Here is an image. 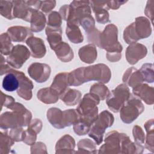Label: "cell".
Wrapping results in <instances>:
<instances>
[{"label":"cell","mask_w":154,"mask_h":154,"mask_svg":"<svg viewBox=\"0 0 154 154\" xmlns=\"http://www.w3.org/2000/svg\"><path fill=\"white\" fill-rule=\"evenodd\" d=\"M84 76L85 82L91 81L102 84L108 83L111 78V72L108 66L103 63L84 67Z\"/></svg>","instance_id":"ba28073f"},{"label":"cell","mask_w":154,"mask_h":154,"mask_svg":"<svg viewBox=\"0 0 154 154\" xmlns=\"http://www.w3.org/2000/svg\"><path fill=\"white\" fill-rule=\"evenodd\" d=\"M1 42V53L2 55H8L11 52L13 45L11 40L7 32H4L0 36Z\"/></svg>","instance_id":"f35d334b"},{"label":"cell","mask_w":154,"mask_h":154,"mask_svg":"<svg viewBox=\"0 0 154 154\" xmlns=\"http://www.w3.org/2000/svg\"><path fill=\"white\" fill-rule=\"evenodd\" d=\"M153 13H154V1L150 0L147 2L145 9H144V13L147 17L149 18L151 20L152 24L153 23Z\"/></svg>","instance_id":"7dc6e473"},{"label":"cell","mask_w":154,"mask_h":154,"mask_svg":"<svg viewBox=\"0 0 154 154\" xmlns=\"http://www.w3.org/2000/svg\"><path fill=\"white\" fill-rule=\"evenodd\" d=\"M51 67L45 63H33L28 68L29 76L38 83L46 82L51 75Z\"/></svg>","instance_id":"7c38bea8"},{"label":"cell","mask_w":154,"mask_h":154,"mask_svg":"<svg viewBox=\"0 0 154 154\" xmlns=\"http://www.w3.org/2000/svg\"><path fill=\"white\" fill-rule=\"evenodd\" d=\"M90 92L96 94L102 100L106 99L110 93L108 88L100 82L93 84L90 87Z\"/></svg>","instance_id":"8d00e7d4"},{"label":"cell","mask_w":154,"mask_h":154,"mask_svg":"<svg viewBox=\"0 0 154 154\" xmlns=\"http://www.w3.org/2000/svg\"><path fill=\"white\" fill-rule=\"evenodd\" d=\"M80 119L81 115L76 109H69L63 111V125L64 128L74 125Z\"/></svg>","instance_id":"836d02e7"},{"label":"cell","mask_w":154,"mask_h":154,"mask_svg":"<svg viewBox=\"0 0 154 154\" xmlns=\"http://www.w3.org/2000/svg\"><path fill=\"white\" fill-rule=\"evenodd\" d=\"M31 153H47V148L45 143L37 142L31 146Z\"/></svg>","instance_id":"bcb514c9"},{"label":"cell","mask_w":154,"mask_h":154,"mask_svg":"<svg viewBox=\"0 0 154 154\" xmlns=\"http://www.w3.org/2000/svg\"><path fill=\"white\" fill-rule=\"evenodd\" d=\"M49 122L57 129L64 128L63 125V111L60 108L52 107L49 108L46 113Z\"/></svg>","instance_id":"d4e9b609"},{"label":"cell","mask_w":154,"mask_h":154,"mask_svg":"<svg viewBox=\"0 0 154 154\" xmlns=\"http://www.w3.org/2000/svg\"><path fill=\"white\" fill-rule=\"evenodd\" d=\"M114 120L113 115L107 110H103L98 115L88 133V136L94 140L97 145L102 143L106 129L112 126Z\"/></svg>","instance_id":"277c9868"},{"label":"cell","mask_w":154,"mask_h":154,"mask_svg":"<svg viewBox=\"0 0 154 154\" xmlns=\"http://www.w3.org/2000/svg\"><path fill=\"white\" fill-rule=\"evenodd\" d=\"M84 67L76 69L68 74L69 86H79L85 82L84 76Z\"/></svg>","instance_id":"d6a6232c"},{"label":"cell","mask_w":154,"mask_h":154,"mask_svg":"<svg viewBox=\"0 0 154 154\" xmlns=\"http://www.w3.org/2000/svg\"><path fill=\"white\" fill-rule=\"evenodd\" d=\"M54 51L57 58L62 62H69L73 58V51L70 46L66 42H62Z\"/></svg>","instance_id":"83f0119b"},{"label":"cell","mask_w":154,"mask_h":154,"mask_svg":"<svg viewBox=\"0 0 154 154\" xmlns=\"http://www.w3.org/2000/svg\"><path fill=\"white\" fill-rule=\"evenodd\" d=\"M42 122L38 119H34L31 120L29 124L28 125V128L34 131L37 134L40 133L42 129Z\"/></svg>","instance_id":"681fc988"},{"label":"cell","mask_w":154,"mask_h":154,"mask_svg":"<svg viewBox=\"0 0 154 154\" xmlns=\"http://www.w3.org/2000/svg\"><path fill=\"white\" fill-rule=\"evenodd\" d=\"M13 16L26 22H30L32 13L34 11L26 4V1H13Z\"/></svg>","instance_id":"d6986e66"},{"label":"cell","mask_w":154,"mask_h":154,"mask_svg":"<svg viewBox=\"0 0 154 154\" xmlns=\"http://www.w3.org/2000/svg\"><path fill=\"white\" fill-rule=\"evenodd\" d=\"M0 14L2 16L9 20L14 19L13 16V1H0Z\"/></svg>","instance_id":"74e56055"},{"label":"cell","mask_w":154,"mask_h":154,"mask_svg":"<svg viewBox=\"0 0 154 154\" xmlns=\"http://www.w3.org/2000/svg\"><path fill=\"white\" fill-rule=\"evenodd\" d=\"M126 134L112 131L106 134L105 143L100 147L99 153H122V143Z\"/></svg>","instance_id":"9c48e42d"},{"label":"cell","mask_w":154,"mask_h":154,"mask_svg":"<svg viewBox=\"0 0 154 154\" xmlns=\"http://www.w3.org/2000/svg\"><path fill=\"white\" fill-rule=\"evenodd\" d=\"M26 2L33 10H38L41 8L42 1H26Z\"/></svg>","instance_id":"f5cc1de1"},{"label":"cell","mask_w":154,"mask_h":154,"mask_svg":"<svg viewBox=\"0 0 154 154\" xmlns=\"http://www.w3.org/2000/svg\"><path fill=\"white\" fill-rule=\"evenodd\" d=\"M1 108L4 106L8 107L13 103L15 102V99L11 96L4 94L2 91L1 92Z\"/></svg>","instance_id":"f907efd6"},{"label":"cell","mask_w":154,"mask_h":154,"mask_svg":"<svg viewBox=\"0 0 154 154\" xmlns=\"http://www.w3.org/2000/svg\"><path fill=\"white\" fill-rule=\"evenodd\" d=\"M12 42H23L31 36H34L30 28L23 26H13L9 27L7 30Z\"/></svg>","instance_id":"2e32d148"},{"label":"cell","mask_w":154,"mask_h":154,"mask_svg":"<svg viewBox=\"0 0 154 154\" xmlns=\"http://www.w3.org/2000/svg\"><path fill=\"white\" fill-rule=\"evenodd\" d=\"M147 132L145 137V147L151 152H154V132H153V119L148 120L144 125Z\"/></svg>","instance_id":"1f68e13d"},{"label":"cell","mask_w":154,"mask_h":154,"mask_svg":"<svg viewBox=\"0 0 154 154\" xmlns=\"http://www.w3.org/2000/svg\"><path fill=\"white\" fill-rule=\"evenodd\" d=\"M78 151L76 153H96V143L88 138L82 139L77 144Z\"/></svg>","instance_id":"e575fe53"},{"label":"cell","mask_w":154,"mask_h":154,"mask_svg":"<svg viewBox=\"0 0 154 154\" xmlns=\"http://www.w3.org/2000/svg\"><path fill=\"white\" fill-rule=\"evenodd\" d=\"M99 97L95 94L88 93L85 94L79 101L76 108L81 116H86L98 113L97 105L100 102Z\"/></svg>","instance_id":"8fae6325"},{"label":"cell","mask_w":154,"mask_h":154,"mask_svg":"<svg viewBox=\"0 0 154 154\" xmlns=\"http://www.w3.org/2000/svg\"><path fill=\"white\" fill-rule=\"evenodd\" d=\"M66 34L68 39L74 44L81 43L84 40L82 32L77 25L67 23Z\"/></svg>","instance_id":"f546056e"},{"label":"cell","mask_w":154,"mask_h":154,"mask_svg":"<svg viewBox=\"0 0 154 154\" xmlns=\"http://www.w3.org/2000/svg\"><path fill=\"white\" fill-rule=\"evenodd\" d=\"M75 147V141L69 134L61 137L55 144V153H73Z\"/></svg>","instance_id":"ffe728a7"},{"label":"cell","mask_w":154,"mask_h":154,"mask_svg":"<svg viewBox=\"0 0 154 154\" xmlns=\"http://www.w3.org/2000/svg\"><path fill=\"white\" fill-rule=\"evenodd\" d=\"M10 136L14 140L15 142H19L23 141L24 130L22 127H17L11 129L9 132Z\"/></svg>","instance_id":"f6af8a7d"},{"label":"cell","mask_w":154,"mask_h":154,"mask_svg":"<svg viewBox=\"0 0 154 154\" xmlns=\"http://www.w3.org/2000/svg\"><path fill=\"white\" fill-rule=\"evenodd\" d=\"M78 55L80 60L84 63L91 64L97 59V49L95 45L93 44H88L81 47L79 49Z\"/></svg>","instance_id":"7402d4cb"},{"label":"cell","mask_w":154,"mask_h":154,"mask_svg":"<svg viewBox=\"0 0 154 154\" xmlns=\"http://www.w3.org/2000/svg\"><path fill=\"white\" fill-rule=\"evenodd\" d=\"M30 55V51L25 46L16 45L13 46L11 52L7 56V63L13 68L20 69L29 58Z\"/></svg>","instance_id":"30bf717a"},{"label":"cell","mask_w":154,"mask_h":154,"mask_svg":"<svg viewBox=\"0 0 154 154\" xmlns=\"http://www.w3.org/2000/svg\"><path fill=\"white\" fill-rule=\"evenodd\" d=\"M90 5L95 14L96 21L101 24H105L110 22L108 11L107 1H90Z\"/></svg>","instance_id":"9a60e30c"},{"label":"cell","mask_w":154,"mask_h":154,"mask_svg":"<svg viewBox=\"0 0 154 154\" xmlns=\"http://www.w3.org/2000/svg\"><path fill=\"white\" fill-rule=\"evenodd\" d=\"M30 29L32 32H38L42 31L46 23L45 15L42 11L39 10H34L30 19Z\"/></svg>","instance_id":"484cf974"},{"label":"cell","mask_w":154,"mask_h":154,"mask_svg":"<svg viewBox=\"0 0 154 154\" xmlns=\"http://www.w3.org/2000/svg\"><path fill=\"white\" fill-rule=\"evenodd\" d=\"M82 94L76 89L67 88L66 90L60 96V99L67 106L76 105L81 100Z\"/></svg>","instance_id":"f1b7e54d"},{"label":"cell","mask_w":154,"mask_h":154,"mask_svg":"<svg viewBox=\"0 0 154 154\" xmlns=\"http://www.w3.org/2000/svg\"><path fill=\"white\" fill-rule=\"evenodd\" d=\"M48 26L51 27H61L62 24V17L59 12L56 11H52L48 16Z\"/></svg>","instance_id":"b9f144b4"},{"label":"cell","mask_w":154,"mask_h":154,"mask_svg":"<svg viewBox=\"0 0 154 154\" xmlns=\"http://www.w3.org/2000/svg\"><path fill=\"white\" fill-rule=\"evenodd\" d=\"M91 15V7L88 1H73L69 4V11L67 23L81 25V21Z\"/></svg>","instance_id":"52a82bcc"},{"label":"cell","mask_w":154,"mask_h":154,"mask_svg":"<svg viewBox=\"0 0 154 154\" xmlns=\"http://www.w3.org/2000/svg\"><path fill=\"white\" fill-rule=\"evenodd\" d=\"M29 48L31 55L35 58H42L46 53V48L44 41L39 38L31 36L25 42Z\"/></svg>","instance_id":"e0dca14e"},{"label":"cell","mask_w":154,"mask_h":154,"mask_svg":"<svg viewBox=\"0 0 154 154\" xmlns=\"http://www.w3.org/2000/svg\"><path fill=\"white\" fill-rule=\"evenodd\" d=\"M147 54V49L143 44L135 43L129 45L126 50V59L130 64H135L144 58Z\"/></svg>","instance_id":"4fadbf2b"},{"label":"cell","mask_w":154,"mask_h":154,"mask_svg":"<svg viewBox=\"0 0 154 154\" xmlns=\"http://www.w3.org/2000/svg\"><path fill=\"white\" fill-rule=\"evenodd\" d=\"M132 134L135 144L140 147L144 148L143 144L145 142L146 136L142 128L137 125H135L132 129Z\"/></svg>","instance_id":"60d3db41"},{"label":"cell","mask_w":154,"mask_h":154,"mask_svg":"<svg viewBox=\"0 0 154 154\" xmlns=\"http://www.w3.org/2000/svg\"><path fill=\"white\" fill-rule=\"evenodd\" d=\"M7 108L11 111L4 112L0 116V127L2 129L28 126L32 120V113L22 103L14 102Z\"/></svg>","instance_id":"6da1fadb"},{"label":"cell","mask_w":154,"mask_h":154,"mask_svg":"<svg viewBox=\"0 0 154 154\" xmlns=\"http://www.w3.org/2000/svg\"><path fill=\"white\" fill-rule=\"evenodd\" d=\"M86 33L91 31L95 28V21L91 15L84 17L81 21L80 24Z\"/></svg>","instance_id":"ee69618b"},{"label":"cell","mask_w":154,"mask_h":154,"mask_svg":"<svg viewBox=\"0 0 154 154\" xmlns=\"http://www.w3.org/2000/svg\"><path fill=\"white\" fill-rule=\"evenodd\" d=\"M144 106L137 96L131 95L120 109V117L126 124L132 123L143 111Z\"/></svg>","instance_id":"5b68a950"},{"label":"cell","mask_w":154,"mask_h":154,"mask_svg":"<svg viewBox=\"0 0 154 154\" xmlns=\"http://www.w3.org/2000/svg\"><path fill=\"white\" fill-rule=\"evenodd\" d=\"M7 63L6 60L3 55L1 56V66H0V75L2 76L7 74L9 72L14 73L19 81V87L17 90V93L19 97L26 100H29L32 98V90L34 88V85L32 81L21 71H17L13 69Z\"/></svg>","instance_id":"3957f363"},{"label":"cell","mask_w":154,"mask_h":154,"mask_svg":"<svg viewBox=\"0 0 154 154\" xmlns=\"http://www.w3.org/2000/svg\"><path fill=\"white\" fill-rule=\"evenodd\" d=\"M133 94L143 100L147 105H153L154 103V88L148 85L147 84H143L132 88Z\"/></svg>","instance_id":"ac0fdd59"},{"label":"cell","mask_w":154,"mask_h":154,"mask_svg":"<svg viewBox=\"0 0 154 154\" xmlns=\"http://www.w3.org/2000/svg\"><path fill=\"white\" fill-rule=\"evenodd\" d=\"M68 74L69 73L67 72H61L58 73L54 77L52 83L50 86V87L57 92L60 96L69 87Z\"/></svg>","instance_id":"cb8c5ba5"},{"label":"cell","mask_w":154,"mask_h":154,"mask_svg":"<svg viewBox=\"0 0 154 154\" xmlns=\"http://www.w3.org/2000/svg\"><path fill=\"white\" fill-rule=\"evenodd\" d=\"M99 48L106 51V57L109 61H119L122 57V45L118 41V28L113 23L107 25L99 37Z\"/></svg>","instance_id":"7a4b0ae2"},{"label":"cell","mask_w":154,"mask_h":154,"mask_svg":"<svg viewBox=\"0 0 154 154\" xmlns=\"http://www.w3.org/2000/svg\"><path fill=\"white\" fill-rule=\"evenodd\" d=\"M122 81L125 84L132 88H134L144 82L140 70L134 67L128 68L125 72Z\"/></svg>","instance_id":"44dd1931"},{"label":"cell","mask_w":154,"mask_h":154,"mask_svg":"<svg viewBox=\"0 0 154 154\" xmlns=\"http://www.w3.org/2000/svg\"><path fill=\"white\" fill-rule=\"evenodd\" d=\"M127 2V1H107V6L109 9L117 10Z\"/></svg>","instance_id":"816d5d0a"},{"label":"cell","mask_w":154,"mask_h":154,"mask_svg":"<svg viewBox=\"0 0 154 154\" xmlns=\"http://www.w3.org/2000/svg\"><path fill=\"white\" fill-rule=\"evenodd\" d=\"M47 40L52 50L62 42V29L61 27H51L47 26L45 29Z\"/></svg>","instance_id":"603a6c76"},{"label":"cell","mask_w":154,"mask_h":154,"mask_svg":"<svg viewBox=\"0 0 154 154\" xmlns=\"http://www.w3.org/2000/svg\"><path fill=\"white\" fill-rule=\"evenodd\" d=\"M132 23L134 31L138 40L147 38L151 35V23L147 18L144 16L137 17Z\"/></svg>","instance_id":"5bb4252c"},{"label":"cell","mask_w":154,"mask_h":154,"mask_svg":"<svg viewBox=\"0 0 154 154\" xmlns=\"http://www.w3.org/2000/svg\"><path fill=\"white\" fill-rule=\"evenodd\" d=\"M2 88L7 91L12 92L19 88V81L17 76L11 72L7 73L2 80Z\"/></svg>","instance_id":"4dcf8cb0"},{"label":"cell","mask_w":154,"mask_h":154,"mask_svg":"<svg viewBox=\"0 0 154 154\" xmlns=\"http://www.w3.org/2000/svg\"><path fill=\"white\" fill-rule=\"evenodd\" d=\"M37 134L34 131L31 129L28 128V129L24 131L23 142H24L26 144L31 146L35 143L37 140Z\"/></svg>","instance_id":"7bdbcfd3"},{"label":"cell","mask_w":154,"mask_h":154,"mask_svg":"<svg viewBox=\"0 0 154 154\" xmlns=\"http://www.w3.org/2000/svg\"><path fill=\"white\" fill-rule=\"evenodd\" d=\"M131 95L128 85L125 83L120 84L109 93L106 97V103L111 111L118 112Z\"/></svg>","instance_id":"8992f818"},{"label":"cell","mask_w":154,"mask_h":154,"mask_svg":"<svg viewBox=\"0 0 154 154\" xmlns=\"http://www.w3.org/2000/svg\"><path fill=\"white\" fill-rule=\"evenodd\" d=\"M143 81L148 83H153L154 81L153 65L152 63L144 64L139 70Z\"/></svg>","instance_id":"ab89813d"},{"label":"cell","mask_w":154,"mask_h":154,"mask_svg":"<svg viewBox=\"0 0 154 154\" xmlns=\"http://www.w3.org/2000/svg\"><path fill=\"white\" fill-rule=\"evenodd\" d=\"M37 97L40 101L45 104H52L58 100L60 95L49 87L40 89L37 93Z\"/></svg>","instance_id":"4316f807"},{"label":"cell","mask_w":154,"mask_h":154,"mask_svg":"<svg viewBox=\"0 0 154 154\" xmlns=\"http://www.w3.org/2000/svg\"><path fill=\"white\" fill-rule=\"evenodd\" d=\"M56 5V1H42L41 4V10L42 12L45 13H48L52 9L55 8Z\"/></svg>","instance_id":"c3c4849f"},{"label":"cell","mask_w":154,"mask_h":154,"mask_svg":"<svg viewBox=\"0 0 154 154\" xmlns=\"http://www.w3.org/2000/svg\"><path fill=\"white\" fill-rule=\"evenodd\" d=\"M0 135V153H8L10 151L11 147L14 144L15 141L10 136L9 134H8L7 130H5V132L1 131Z\"/></svg>","instance_id":"d590c367"}]
</instances>
